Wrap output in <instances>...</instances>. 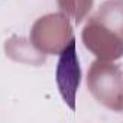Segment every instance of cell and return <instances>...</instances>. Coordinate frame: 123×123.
<instances>
[{"label": "cell", "instance_id": "cell-1", "mask_svg": "<svg viewBox=\"0 0 123 123\" xmlns=\"http://www.w3.org/2000/svg\"><path fill=\"white\" fill-rule=\"evenodd\" d=\"M80 83H81V67L77 55V42L75 38H71L70 42L59 52L56 64V84L62 100L73 111L75 110V96Z\"/></svg>", "mask_w": 123, "mask_h": 123}]
</instances>
